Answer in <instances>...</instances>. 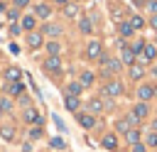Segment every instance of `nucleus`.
<instances>
[{
	"label": "nucleus",
	"instance_id": "obj_1",
	"mask_svg": "<svg viewBox=\"0 0 157 152\" xmlns=\"http://www.w3.org/2000/svg\"><path fill=\"white\" fill-rule=\"evenodd\" d=\"M103 96H108V98H118L120 93H123V83L120 81H108L105 86H103V91H101Z\"/></svg>",
	"mask_w": 157,
	"mask_h": 152
},
{
	"label": "nucleus",
	"instance_id": "obj_2",
	"mask_svg": "<svg viewBox=\"0 0 157 152\" xmlns=\"http://www.w3.org/2000/svg\"><path fill=\"white\" fill-rule=\"evenodd\" d=\"M101 69H103L105 74H118V71H120V59H108V56H103V59H101Z\"/></svg>",
	"mask_w": 157,
	"mask_h": 152
},
{
	"label": "nucleus",
	"instance_id": "obj_3",
	"mask_svg": "<svg viewBox=\"0 0 157 152\" xmlns=\"http://www.w3.org/2000/svg\"><path fill=\"white\" fill-rule=\"evenodd\" d=\"M86 56H88V59H93V61L103 59V49H101V44H98V42H91V44L86 47Z\"/></svg>",
	"mask_w": 157,
	"mask_h": 152
},
{
	"label": "nucleus",
	"instance_id": "obj_4",
	"mask_svg": "<svg viewBox=\"0 0 157 152\" xmlns=\"http://www.w3.org/2000/svg\"><path fill=\"white\" fill-rule=\"evenodd\" d=\"M34 15L42 17V20H47V17H52V7H49L47 2H37V5H34Z\"/></svg>",
	"mask_w": 157,
	"mask_h": 152
},
{
	"label": "nucleus",
	"instance_id": "obj_5",
	"mask_svg": "<svg viewBox=\"0 0 157 152\" xmlns=\"http://www.w3.org/2000/svg\"><path fill=\"white\" fill-rule=\"evenodd\" d=\"M152 96H155V86H140V88H137V98H140V103L150 101Z\"/></svg>",
	"mask_w": 157,
	"mask_h": 152
},
{
	"label": "nucleus",
	"instance_id": "obj_6",
	"mask_svg": "<svg viewBox=\"0 0 157 152\" xmlns=\"http://www.w3.org/2000/svg\"><path fill=\"white\" fill-rule=\"evenodd\" d=\"M76 120H78L81 127H93V125H96V115H88V113H78Z\"/></svg>",
	"mask_w": 157,
	"mask_h": 152
},
{
	"label": "nucleus",
	"instance_id": "obj_7",
	"mask_svg": "<svg viewBox=\"0 0 157 152\" xmlns=\"http://www.w3.org/2000/svg\"><path fill=\"white\" fill-rule=\"evenodd\" d=\"M42 37H44L42 32H39V34H37V32H29V34H27V44H29V49H37V47H42V42H44Z\"/></svg>",
	"mask_w": 157,
	"mask_h": 152
},
{
	"label": "nucleus",
	"instance_id": "obj_8",
	"mask_svg": "<svg viewBox=\"0 0 157 152\" xmlns=\"http://www.w3.org/2000/svg\"><path fill=\"white\" fill-rule=\"evenodd\" d=\"M157 56V47H152V44H145V49L140 51V59L142 61H152Z\"/></svg>",
	"mask_w": 157,
	"mask_h": 152
},
{
	"label": "nucleus",
	"instance_id": "obj_9",
	"mask_svg": "<svg viewBox=\"0 0 157 152\" xmlns=\"http://www.w3.org/2000/svg\"><path fill=\"white\" fill-rule=\"evenodd\" d=\"M120 64H135V51L130 49V47H123V51H120Z\"/></svg>",
	"mask_w": 157,
	"mask_h": 152
},
{
	"label": "nucleus",
	"instance_id": "obj_10",
	"mask_svg": "<svg viewBox=\"0 0 157 152\" xmlns=\"http://www.w3.org/2000/svg\"><path fill=\"white\" fill-rule=\"evenodd\" d=\"M20 76H22V71H20L17 66H10V69H5V81H10V83H17V81H20Z\"/></svg>",
	"mask_w": 157,
	"mask_h": 152
},
{
	"label": "nucleus",
	"instance_id": "obj_11",
	"mask_svg": "<svg viewBox=\"0 0 157 152\" xmlns=\"http://www.w3.org/2000/svg\"><path fill=\"white\" fill-rule=\"evenodd\" d=\"M42 34H44V37H59V34H61V27H59V25H52V22H49V25H44Z\"/></svg>",
	"mask_w": 157,
	"mask_h": 152
},
{
	"label": "nucleus",
	"instance_id": "obj_12",
	"mask_svg": "<svg viewBox=\"0 0 157 152\" xmlns=\"http://www.w3.org/2000/svg\"><path fill=\"white\" fill-rule=\"evenodd\" d=\"M25 120H27V123H42V115H39L37 108H27V110H25Z\"/></svg>",
	"mask_w": 157,
	"mask_h": 152
},
{
	"label": "nucleus",
	"instance_id": "obj_13",
	"mask_svg": "<svg viewBox=\"0 0 157 152\" xmlns=\"http://www.w3.org/2000/svg\"><path fill=\"white\" fill-rule=\"evenodd\" d=\"M44 66H47L49 71H59V69H61V59H59V56H47Z\"/></svg>",
	"mask_w": 157,
	"mask_h": 152
},
{
	"label": "nucleus",
	"instance_id": "obj_14",
	"mask_svg": "<svg viewBox=\"0 0 157 152\" xmlns=\"http://www.w3.org/2000/svg\"><path fill=\"white\" fill-rule=\"evenodd\" d=\"M7 93H10V96H22V93H25V83H22V81L10 83V86H7Z\"/></svg>",
	"mask_w": 157,
	"mask_h": 152
},
{
	"label": "nucleus",
	"instance_id": "obj_15",
	"mask_svg": "<svg viewBox=\"0 0 157 152\" xmlns=\"http://www.w3.org/2000/svg\"><path fill=\"white\" fill-rule=\"evenodd\" d=\"M0 135H2V140H5V142H12V140H15V127L5 125V127H0Z\"/></svg>",
	"mask_w": 157,
	"mask_h": 152
},
{
	"label": "nucleus",
	"instance_id": "obj_16",
	"mask_svg": "<svg viewBox=\"0 0 157 152\" xmlns=\"http://www.w3.org/2000/svg\"><path fill=\"white\" fill-rule=\"evenodd\" d=\"M101 142H103L105 150H115V147H118V137H115V135H105Z\"/></svg>",
	"mask_w": 157,
	"mask_h": 152
},
{
	"label": "nucleus",
	"instance_id": "obj_17",
	"mask_svg": "<svg viewBox=\"0 0 157 152\" xmlns=\"http://www.w3.org/2000/svg\"><path fill=\"white\" fill-rule=\"evenodd\" d=\"M142 76H145V69H142L140 64H132V66H130V78L137 81V78H142Z\"/></svg>",
	"mask_w": 157,
	"mask_h": 152
},
{
	"label": "nucleus",
	"instance_id": "obj_18",
	"mask_svg": "<svg viewBox=\"0 0 157 152\" xmlns=\"http://www.w3.org/2000/svg\"><path fill=\"white\" fill-rule=\"evenodd\" d=\"M66 91H69V96H76V98H78V96H81V91H83V86H81L78 81H71Z\"/></svg>",
	"mask_w": 157,
	"mask_h": 152
},
{
	"label": "nucleus",
	"instance_id": "obj_19",
	"mask_svg": "<svg viewBox=\"0 0 157 152\" xmlns=\"http://www.w3.org/2000/svg\"><path fill=\"white\" fill-rule=\"evenodd\" d=\"M64 103H66V108H69L71 113H78V98H76V96H66Z\"/></svg>",
	"mask_w": 157,
	"mask_h": 152
},
{
	"label": "nucleus",
	"instance_id": "obj_20",
	"mask_svg": "<svg viewBox=\"0 0 157 152\" xmlns=\"http://www.w3.org/2000/svg\"><path fill=\"white\" fill-rule=\"evenodd\" d=\"M34 25H37V17H34V15H25V17H22V27H25V29H32Z\"/></svg>",
	"mask_w": 157,
	"mask_h": 152
},
{
	"label": "nucleus",
	"instance_id": "obj_21",
	"mask_svg": "<svg viewBox=\"0 0 157 152\" xmlns=\"http://www.w3.org/2000/svg\"><path fill=\"white\" fill-rule=\"evenodd\" d=\"M78 29H81L83 34H91V29H93V27H91V20L81 17V20H78Z\"/></svg>",
	"mask_w": 157,
	"mask_h": 152
},
{
	"label": "nucleus",
	"instance_id": "obj_22",
	"mask_svg": "<svg viewBox=\"0 0 157 152\" xmlns=\"http://www.w3.org/2000/svg\"><path fill=\"white\" fill-rule=\"evenodd\" d=\"M88 108H91V113H101V110H103L101 98H91V101H88Z\"/></svg>",
	"mask_w": 157,
	"mask_h": 152
},
{
	"label": "nucleus",
	"instance_id": "obj_23",
	"mask_svg": "<svg viewBox=\"0 0 157 152\" xmlns=\"http://www.w3.org/2000/svg\"><path fill=\"white\" fill-rule=\"evenodd\" d=\"M132 115L142 120V118L147 115V105H145V103H137V105H135V110H132Z\"/></svg>",
	"mask_w": 157,
	"mask_h": 152
},
{
	"label": "nucleus",
	"instance_id": "obj_24",
	"mask_svg": "<svg viewBox=\"0 0 157 152\" xmlns=\"http://www.w3.org/2000/svg\"><path fill=\"white\" fill-rule=\"evenodd\" d=\"M64 15H66V17H76V15H78V5H71V2L64 5Z\"/></svg>",
	"mask_w": 157,
	"mask_h": 152
},
{
	"label": "nucleus",
	"instance_id": "obj_25",
	"mask_svg": "<svg viewBox=\"0 0 157 152\" xmlns=\"http://www.w3.org/2000/svg\"><path fill=\"white\" fill-rule=\"evenodd\" d=\"M118 32H120L123 37H130V34H132V27H130V22H120V25H118Z\"/></svg>",
	"mask_w": 157,
	"mask_h": 152
},
{
	"label": "nucleus",
	"instance_id": "obj_26",
	"mask_svg": "<svg viewBox=\"0 0 157 152\" xmlns=\"http://www.w3.org/2000/svg\"><path fill=\"white\" fill-rule=\"evenodd\" d=\"M7 110H12V101L5 98V96H0V113H7Z\"/></svg>",
	"mask_w": 157,
	"mask_h": 152
},
{
	"label": "nucleus",
	"instance_id": "obj_27",
	"mask_svg": "<svg viewBox=\"0 0 157 152\" xmlns=\"http://www.w3.org/2000/svg\"><path fill=\"white\" fill-rule=\"evenodd\" d=\"M78 83H81V86H91V83H93V74H91V71H83Z\"/></svg>",
	"mask_w": 157,
	"mask_h": 152
},
{
	"label": "nucleus",
	"instance_id": "obj_28",
	"mask_svg": "<svg viewBox=\"0 0 157 152\" xmlns=\"http://www.w3.org/2000/svg\"><path fill=\"white\" fill-rule=\"evenodd\" d=\"M125 137H128V142H130V145H137V142H140V132H137V130H130Z\"/></svg>",
	"mask_w": 157,
	"mask_h": 152
},
{
	"label": "nucleus",
	"instance_id": "obj_29",
	"mask_svg": "<svg viewBox=\"0 0 157 152\" xmlns=\"http://www.w3.org/2000/svg\"><path fill=\"white\" fill-rule=\"evenodd\" d=\"M142 25H145V20H142V17H137V15H135V17L130 20V27H132V29H140Z\"/></svg>",
	"mask_w": 157,
	"mask_h": 152
},
{
	"label": "nucleus",
	"instance_id": "obj_30",
	"mask_svg": "<svg viewBox=\"0 0 157 152\" xmlns=\"http://www.w3.org/2000/svg\"><path fill=\"white\" fill-rule=\"evenodd\" d=\"M47 49H49V54H52V56H56V54H59V42H49V44H47Z\"/></svg>",
	"mask_w": 157,
	"mask_h": 152
},
{
	"label": "nucleus",
	"instance_id": "obj_31",
	"mask_svg": "<svg viewBox=\"0 0 157 152\" xmlns=\"http://www.w3.org/2000/svg\"><path fill=\"white\" fill-rule=\"evenodd\" d=\"M49 145H52L54 150H64V140H61V137H52V142H49Z\"/></svg>",
	"mask_w": 157,
	"mask_h": 152
},
{
	"label": "nucleus",
	"instance_id": "obj_32",
	"mask_svg": "<svg viewBox=\"0 0 157 152\" xmlns=\"http://www.w3.org/2000/svg\"><path fill=\"white\" fill-rule=\"evenodd\" d=\"M42 135H44V132H42V127H32V130H29V137H32V140H39Z\"/></svg>",
	"mask_w": 157,
	"mask_h": 152
},
{
	"label": "nucleus",
	"instance_id": "obj_33",
	"mask_svg": "<svg viewBox=\"0 0 157 152\" xmlns=\"http://www.w3.org/2000/svg\"><path fill=\"white\" fill-rule=\"evenodd\" d=\"M145 142H147L150 147H157V135H155V132H152V135H147V137H145Z\"/></svg>",
	"mask_w": 157,
	"mask_h": 152
},
{
	"label": "nucleus",
	"instance_id": "obj_34",
	"mask_svg": "<svg viewBox=\"0 0 157 152\" xmlns=\"http://www.w3.org/2000/svg\"><path fill=\"white\" fill-rule=\"evenodd\" d=\"M147 10H150L152 15H157V0H150V2H147Z\"/></svg>",
	"mask_w": 157,
	"mask_h": 152
},
{
	"label": "nucleus",
	"instance_id": "obj_35",
	"mask_svg": "<svg viewBox=\"0 0 157 152\" xmlns=\"http://www.w3.org/2000/svg\"><path fill=\"white\" fill-rule=\"evenodd\" d=\"M10 34L17 37V34H20V25H12V27H10Z\"/></svg>",
	"mask_w": 157,
	"mask_h": 152
},
{
	"label": "nucleus",
	"instance_id": "obj_36",
	"mask_svg": "<svg viewBox=\"0 0 157 152\" xmlns=\"http://www.w3.org/2000/svg\"><path fill=\"white\" fill-rule=\"evenodd\" d=\"M132 152H145V145H142V142H137V145H132Z\"/></svg>",
	"mask_w": 157,
	"mask_h": 152
},
{
	"label": "nucleus",
	"instance_id": "obj_37",
	"mask_svg": "<svg viewBox=\"0 0 157 152\" xmlns=\"http://www.w3.org/2000/svg\"><path fill=\"white\" fill-rule=\"evenodd\" d=\"M150 27H152V29H157V15H152V17H150Z\"/></svg>",
	"mask_w": 157,
	"mask_h": 152
},
{
	"label": "nucleus",
	"instance_id": "obj_38",
	"mask_svg": "<svg viewBox=\"0 0 157 152\" xmlns=\"http://www.w3.org/2000/svg\"><path fill=\"white\" fill-rule=\"evenodd\" d=\"M15 5H17V7H27V5H29V0H15Z\"/></svg>",
	"mask_w": 157,
	"mask_h": 152
},
{
	"label": "nucleus",
	"instance_id": "obj_39",
	"mask_svg": "<svg viewBox=\"0 0 157 152\" xmlns=\"http://www.w3.org/2000/svg\"><path fill=\"white\" fill-rule=\"evenodd\" d=\"M56 5H69V0H54Z\"/></svg>",
	"mask_w": 157,
	"mask_h": 152
},
{
	"label": "nucleus",
	"instance_id": "obj_40",
	"mask_svg": "<svg viewBox=\"0 0 157 152\" xmlns=\"http://www.w3.org/2000/svg\"><path fill=\"white\" fill-rule=\"evenodd\" d=\"M2 10H5V5H2V0H0V12H2Z\"/></svg>",
	"mask_w": 157,
	"mask_h": 152
},
{
	"label": "nucleus",
	"instance_id": "obj_41",
	"mask_svg": "<svg viewBox=\"0 0 157 152\" xmlns=\"http://www.w3.org/2000/svg\"><path fill=\"white\" fill-rule=\"evenodd\" d=\"M145 2H150V0H145Z\"/></svg>",
	"mask_w": 157,
	"mask_h": 152
}]
</instances>
